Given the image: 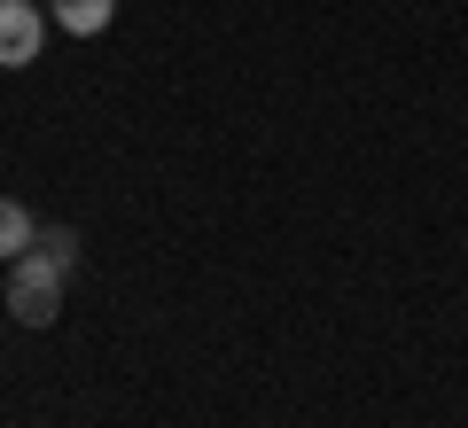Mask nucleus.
<instances>
[{
  "instance_id": "obj_1",
  "label": "nucleus",
  "mask_w": 468,
  "mask_h": 428,
  "mask_svg": "<svg viewBox=\"0 0 468 428\" xmlns=\"http://www.w3.org/2000/svg\"><path fill=\"white\" fill-rule=\"evenodd\" d=\"M63 265L55 257H39V249H24L16 265H8V312L24 319V328H48L55 312H63Z\"/></svg>"
},
{
  "instance_id": "obj_2",
  "label": "nucleus",
  "mask_w": 468,
  "mask_h": 428,
  "mask_svg": "<svg viewBox=\"0 0 468 428\" xmlns=\"http://www.w3.org/2000/svg\"><path fill=\"white\" fill-rule=\"evenodd\" d=\"M39 39H48V16L32 0H0V70L39 63Z\"/></svg>"
},
{
  "instance_id": "obj_3",
  "label": "nucleus",
  "mask_w": 468,
  "mask_h": 428,
  "mask_svg": "<svg viewBox=\"0 0 468 428\" xmlns=\"http://www.w3.org/2000/svg\"><path fill=\"white\" fill-rule=\"evenodd\" d=\"M24 249H39V218L16 195H0V265H16Z\"/></svg>"
},
{
  "instance_id": "obj_4",
  "label": "nucleus",
  "mask_w": 468,
  "mask_h": 428,
  "mask_svg": "<svg viewBox=\"0 0 468 428\" xmlns=\"http://www.w3.org/2000/svg\"><path fill=\"white\" fill-rule=\"evenodd\" d=\"M48 16H55V24H63V32H70V39H94V32H101V24H110V16H117V0H48Z\"/></svg>"
},
{
  "instance_id": "obj_5",
  "label": "nucleus",
  "mask_w": 468,
  "mask_h": 428,
  "mask_svg": "<svg viewBox=\"0 0 468 428\" xmlns=\"http://www.w3.org/2000/svg\"><path fill=\"white\" fill-rule=\"evenodd\" d=\"M39 257H55L70 273V265H79V234H70V226H39Z\"/></svg>"
}]
</instances>
